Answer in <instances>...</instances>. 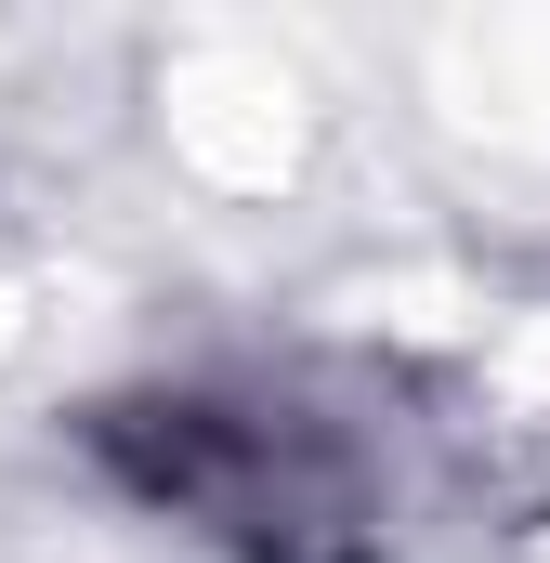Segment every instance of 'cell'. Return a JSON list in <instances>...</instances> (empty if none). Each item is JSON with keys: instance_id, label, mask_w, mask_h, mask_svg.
<instances>
[{"instance_id": "6da1fadb", "label": "cell", "mask_w": 550, "mask_h": 563, "mask_svg": "<svg viewBox=\"0 0 550 563\" xmlns=\"http://www.w3.org/2000/svg\"><path fill=\"white\" fill-rule=\"evenodd\" d=\"M92 472L170 511L223 563H394L407 551V472L394 445L315 380L210 367V380H144L79 407Z\"/></svg>"}]
</instances>
